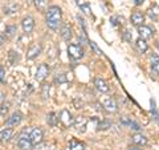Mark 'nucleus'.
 I'll return each mask as SVG.
<instances>
[{"label": "nucleus", "instance_id": "f257e3e1", "mask_svg": "<svg viewBox=\"0 0 159 150\" xmlns=\"http://www.w3.org/2000/svg\"><path fill=\"white\" fill-rule=\"evenodd\" d=\"M47 26L53 29V31H57L60 24H61V19H62V11L58 6H52L48 8L47 11Z\"/></svg>", "mask_w": 159, "mask_h": 150}, {"label": "nucleus", "instance_id": "f03ea898", "mask_svg": "<svg viewBox=\"0 0 159 150\" xmlns=\"http://www.w3.org/2000/svg\"><path fill=\"white\" fill-rule=\"evenodd\" d=\"M68 54L72 60H80L84 57V49L78 44H70L68 45Z\"/></svg>", "mask_w": 159, "mask_h": 150}, {"label": "nucleus", "instance_id": "7ed1b4c3", "mask_svg": "<svg viewBox=\"0 0 159 150\" xmlns=\"http://www.w3.org/2000/svg\"><path fill=\"white\" fill-rule=\"evenodd\" d=\"M101 102H102V106L105 108V110H107V112L116 113L118 110V105L113 97H103Z\"/></svg>", "mask_w": 159, "mask_h": 150}, {"label": "nucleus", "instance_id": "20e7f679", "mask_svg": "<svg viewBox=\"0 0 159 150\" xmlns=\"http://www.w3.org/2000/svg\"><path fill=\"white\" fill-rule=\"evenodd\" d=\"M43 138H44V133L40 128H33L31 133H29V139L32 141L33 145H39L43 142Z\"/></svg>", "mask_w": 159, "mask_h": 150}, {"label": "nucleus", "instance_id": "39448f33", "mask_svg": "<svg viewBox=\"0 0 159 150\" xmlns=\"http://www.w3.org/2000/svg\"><path fill=\"white\" fill-rule=\"evenodd\" d=\"M58 118H60V122H61L65 128L70 126V125H73V122H74V118L72 117L70 112L66 110V109H64V110L61 112V114H60Z\"/></svg>", "mask_w": 159, "mask_h": 150}, {"label": "nucleus", "instance_id": "423d86ee", "mask_svg": "<svg viewBox=\"0 0 159 150\" xmlns=\"http://www.w3.org/2000/svg\"><path fill=\"white\" fill-rule=\"evenodd\" d=\"M48 74H49V67L47 64H40L37 71H36V74H34V78H36L37 81H43V80H45Z\"/></svg>", "mask_w": 159, "mask_h": 150}, {"label": "nucleus", "instance_id": "0eeeda50", "mask_svg": "<svg viewBox=\"0 0 159 150\" xmlns=\"http://www.w3.org/2000/svg\"><path fill=\"white\" fill-rule=\"evenodd\" d=\"M21 121H23V114L20 112H15L11 114V117H8V120L6 121V125L9 128H12V126H17Z\"/></svg>", "mask_w": 159, "mask_h": 150}, {"label": "nucleus", "instance_id": "6e6552de", "mask_svg": "<svg viewBox=\"0 0 159 150\" xmlns=\"http://www.w3.org/2000/svg\"><path fill=\"white\" fill-rule=\"evenodd\" d=\"M121 124L122 125H126V126H129L130 129H133V130H135V132H139L141 130V126H139V124L135 121V120H133L130 117H127V116H123L121 117Z\"/></svg>", "mask_w": 159, "mask_h": 150}, {"label": "nucleus", "instance_id": "1a4fd4ad", "mask_svg": "<svg viewBox=\"0 0 159 150\" xmlns=\"http://www.w3.org/2000/svg\"><path fill=\"white\" fill-rule=\"evenodd\" d=\"M21 27H23V31L25 33H31L34 28V20L32 16H27L23 19L21 21Z\"/></svg>", "mask_w": 159, "mask_h": 150}, {"label": "nucleus", "instance_id": "9d476101", "mask_svg": "<svg viewBox=\"0 0 159 150\" xmlns=\"http://www.w3.org/2000/svg\"><path fill=\"white\" fill-rule=\"evenodd\" d=\"M40 53H41V45H40V44H33V45H31L29 49H28L27 59L28 60H33V59H36Z\"/></svg>", "mask_w": 159, "mask_h": 150}, {"label": "nucleus", "instance_id": "9b49d317", "mask_svg": "<svg viewBox=\"0 0 159 150\" xmlns=\"http://www.w3.org/2000/svg\"><path fill=\"white\" fill-rule=\"evenodd\" d=\"M130 21H131L133 26L141 27V26H143V21H145V16H143V13H142V12L137 11V12H134V13L131 15Z\"/></svg>", "mask_w": 159, "mask_h": 150}, {"label": "nucleus", "instance_id": "f8f14e48", "mask_svg": "<svg viewBox=\"0 0 159 150\" xmlns=\"http://www.w3.org/2000/svg\"><path fill=\"white\" fill-rule=\"evenodd\" d=\"M17 146L20 150H33V143L29 137H21L17 142Z\"/></svg>", "mask_w": 159, "mask_h": 150}, {"label": "nucleus", "instance_id": "ddd939ff", "mask_svg": "<svg viewBox=\"0 0 159 150\" xmlns=\"http://www.w3.org/2000/svg\"><path fill=\"white\" fill-rule=\"evenodd\" d=\"M94 85H96V88L101 93H107L109 92V85H107V82L103 78H101V77H96V78H94Z\"/></svg>", "mask_w": 159, "mask_h": 150}, {"label": "nucleus", "instance_id": "4468645a", "mask_svg": "<svg viewBox=\"0 0 159 150\" xmlns=\"http://www.w3.org/2000/svg\"><path fill=\"white\" fill-rule=\"evenodd\" d=\"M138 35H139V37H142L145 40L151 39L152 37V29L147 26H141V27H138Z\"/></svg>", "mask_w": 159, "mask_h": 150}, {"label": "nucleus", "instance_id": "2eb2a0df", "mask_svg": "<svg viewBox=\"0 0 159 150\" xmlns=\"http://www.w3.org/2000/svg\"><path fill=\"white\" fill-rule=\"evenodd\" d=\"M135 47H137V49L139 51V53H146L147 49H148V45H147L146 40L142 39V37H139L137 41H135Z\"/></svg>", "mask_w": 159, "mask_h": 150}, {"label": "nucleus", "instance_id": "dca6fc26", "mask_svg": "<svg viewBox=\"0 0 159 150\" xmlns=\"http://www.w3.org/2000/svg\"><path fill=\"white\" fill-rule=\"evenodd\" d=\"M61 37L65 40V41H69V40L72 39V28L70 26H68V24H65V26H62L61 28Z\"/></svg>", "mask_w": 159, "mask_h": 150}, {"label": "nucleus", "instance_id": "f3484780", "mask_svg": "<svg viewBox=\"0 0 159 150\" xmlns=\"http://www.w3.org/2000/svg\"><path fill=\"white\" fill-rule=\"evenodd\" d=\"M133 142L135 145H138V146H145V145H147V138L143 136V134L137 133L133 136Z\"/></svg>", "mask_w": 159, "mask_h": 150}, {"label": "nucleus", "instance_id": "a211bd4d", "mask_svg": "<svg viewBox=\"0 0 159 150\" xmlns=\"http://www.w3.org/2000/svg\"><path fill=\"white\" fill-rule=\"evenodd\" d=\"M13 136V130L11 128H7V129H3L2 132H0V141H9V139L12 138Z\"/></svg>", "mask_w": 159, "mask_h": 150}, {"label": "nucleus", "instance_id": "6ab92c4d", "mask_svg": "<svg viewBox=\"0 0 159 150\" xmlns=\"http://www.w3.org/2000/svg\"><path fill=\"white\" fill-rule=\"evenodd\" d=\"M86 124H88V121H86V118L85 117H82V116H80V117H77V120H74V122H73V125L76 126L78 130H80V128H81V132H84L85 130V128H86Z\"/></svg>", "mask_w": 159, "mask_h": 150}, {"label": "nucleus", "instance_id": "aec40b11", "mask_svg": "<svg viewBox=\"0 0 159 150\" xmlns=\"http://www.w3.org/2000/svg\"><path fill=\"white\" fill-rule=\"evenodd\" d=\"M17 9H19L17 4H15V3L13 4H7V6L3 7V12L6 15H13V13L17 12Z\"/></svg>", "mask_w": 159, "mask_h": 150}, {"label": "nucleus", "instance_id": "412c9836", "mask_svg": "<svg viewBox=\"0 0 159 150\" xmlns=\"http://www.w3.org/2000/svg\"><path fill=\"white\" fill-rule=\"evenodd\" d=\"M19 53L17 52H15V51H9L8 52V60H9V64H11V65H16V64L19 63Z\"/></svg>", "mask_w": 159, "mask_h": 150}, {"label": "nucleus", "instance_id": "4be33fe9", "mask_svg": "<svg viewBox=\"0 0 159 150\" xmlns=\"http://www.w3.org/2000/svg\"><path fill=\"white\" fill-rule=\"evenodd\" d=\"M34 6L39 11H48V0H34Z\"/></svg>", "mask_w": 159, "mask_h": 150}, {"label": "nucleus", "instance_id": "5701e85b", "mask_svg": "<svg viewBox=\"0 0 159 150\" xmlns=\"http://www.w3.org/2000/svg\"><path fill=\"white\" fill-rule=\"evenodd\" d=\"M76 3H77V6L84 11V13L90 15V7H89V4L85 2V0H76Z\"/></svg>", "mask_w": 159, "mask_h": 150}, {"label": "nucleus", "instance_id": "b1692460", "mask_svg": "<svg viewBox=\"0 0 159 150\" xmlns=\"http://www.w3.org/2000/svg\"><path fill=\"white\" fill-rule=\"evenodd\" d=\"M16 26H7L6 29H4V36H6L7 39H11L13 37V35L16 33Z\"/></svg>", "mask_w": 159, "mask_h": 150}, {"label": "nucleus", "instance_id": "393cba45", "mask_svg": "<svg viewBox=\"0 0 159 150\" xmlns=\"http://www.w3.org/2000/svg\"><path fill=\"white\" fill-rule=\"evenodd\" d=\"M47 121H48V124L51 125V126H56L57 125V122L60 121V118L56 116V113H49L48 114V117H47Z\"/></svg>", "mask_w": 159, "mask_h": 150}, {"label": "nucleus", "instance_id": "a878e982", "mask_svg": "<svg viewBox=\"0 0 159 150\" xmlns=\"http://www.w3.org/2000/svg\"><path fill=\"white\" fill-rule=\"evenodd\" d=\"M70 150H85V145L76 139H72L70 141Z\"/></svg>", "mask_w": 159, "mask_h": 150}, {"label": "nucleus", "instance_id": "bb28decb", "mask_svg": "<svg viewBox=\"0 0 159 150\" xmlns=\"http://www.w3.org/2000/svg\"><path fill=\"white\" fill-rule=\"evenodd\" d=\"M151 68H152L154 72L159 74V57L157 56V54L151 56Z\"/></svg>", "mask_w": 159, "mask_h": 150}, {"label": "nucleus", "instance_id": "cd10ccee", "mask_svg": "<svg viewBox=\"0 0 159 150\" xmlns=\"http://www.w3.org/2000/svg\"><path fill=\"white\" fill-rule=\"evenodd\" d=\"M110 126H111V122L109 121V120H103V121H101L98 124L97 129H98V130H106V129H109Z\"/></svg>", "mask_w": 159, "mask_h": 150}, {"label": "nucleus", "instance_id": "c85d7f7f", "mask_svg": "<svg viewBox=\"0 0 159 150\" xmlns=\"http://www.w3.org/2000/svg\"><path fill=\"white\" fill-rule=\"evenodd\" d=\"M68 73H61V74H58V76L54 78V81H56L57 84H64V82H66L68 81Z\"/></svg>", "mask_w": 159, "mask_h": 150}, {"label": "nucleus", "instance_id": "c756f323", "mask_svg": "<svg viewBox=\"0 0 159 150\" xmlns=\"http://www.w3.org/2000/svg\"><path fill=\"white\" fill-rule=\"evenodd\" d=\"M7 71H6V68H4L3 65H0V82L2 84H6L7 82Z\"/></svg>", "mask_w": 159, "mask_h": 150}, {"label": "nucleus", "instance_id": "7c9ffc66", "mask_svg": "<svg viewBox=\"0 0 159 150\" xmlns=\"http://www.w3.org/2000/svg\"><path fill=\"white\" fill-rule=\"evenodd\" d=\"M49 84H44V87H43V92H41V94H43V97L44 98H47L48 96H49Z\"/></svg>", "mask_w": 159, "mask_h": 150}, {"label": "nucleus", "instance_id": "2f4dec72", "mask_svg": "<svg viewBox=\"0 0 159 150\" xmlns=\"http://www.w3.org/2000/svg\"><path fill=\"white\" fill-rule=\"evenodd\" d=\"M7 112H8V106L7 105H2V106H0V120H2L3 117H6Z\"/></svg>", "mask_w": 159, "mask_h": 150}, {"label": "nucleus", "instance_id": "473e14b6", "mask_svg": "<svg viewBox=\"0 0 159 150\" xmlns=\"http://www.w3.org/2000/svg\"><path fill=\"white\" fill-rule=\"evenodd\" d=\"M89 44H90V45L93 47V49H94V51H96V52H97L98 54H101V53H102V52H101V51H99V49H98V47H97V45H96V44H94L93 41H90V43H89Z\"/></svg>", "mask_w": 159, "mask_h": 150}, {"label": "nucleus", "instance_id": "72a5a7b5", "mask_svg": "<svg viewBox=\"0 0 159 150\" xmlns=\"http://www.w3.org/2000/svg\"><path fill=\"white\" fill-rule=\"evenodd\" d=\"M4 41H6V39H4V36H2V35H0V49L3 48V45H4Z\"/></svg>", "mask_w": 159, "mask_h": 150}, {"label": "nucleus", "instance_id": "f704fd0d", "mask_svg": "<svg viewBox=\"0 0 159 150\" xmlns=\"http://www.w3.org/2000/svg\"><path fill=\"white\" fill-rule=\"evenodd\" d=\"M129 150H142V149H139V146H138V145H135V143H134L133 146H129Z\"/></svg>", "mask_w": 159, "mask_h": 150}, {"label": "nucleus", "instance_id": "c9c22d12", "mask_svg": "<svg viewBox=\"0 0 159 150\" xmlns=\"http://www.w3.org/2000/svg\"><path fill=\"white\" fill-rule=\"evenodd\" d=\"M125 40H130V31H125Z\"/></svg>", "mask_w": 159, "mask_h": 150}, {"label": "nucleus", "instance_id": "e433bc0d", "mask_svg": "<svg viewBox=\"0 0 159 150\" xmlns=\"http://www.w3.org/2000/svg\"><path fill=\"white\" fill-rule=\"evenodd\" d=\"M134 3H135L137 6H139V4H142V3H143V0H134Z\"/></svg>", "mask_w": 159, "mask_h": 150}]
</instances>
